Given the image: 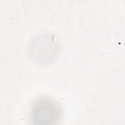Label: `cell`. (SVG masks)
<instances>
[{
  "label": "cell",
  "instance_id": "1",
  "mask_svg": "<svg viewBox=\"0 0 125 125\" xmlns=\"http://www.w3.org/2000/svg\"><path fill=\"white\" fill-rule=\"evenodd\" d=\"M30 114L31 120L35 124H52L60 120L61 112L56 102L50 99L43 98L34 103Z\"/></svg>",
  "mask_w": 125,
  "mask_h": 125
}]
</instances>
